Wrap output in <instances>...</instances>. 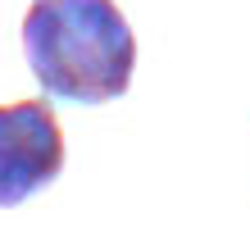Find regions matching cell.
<instances>
[{
    "mask_svg": "<svg viewBox=\"0 0 250 250\" xmlns=\"http://www.w3.org/2000/svg\"><path fill=\"white\" fill-rule=\"evenodd\" d=\"M23 60L50 100L105 105L132 86L137 37L114 0H32Z\"/></svg>",
    "mask_w": 250,
    "mask_h": 250,
    "instance_id": "1",
    "label": "cell"
},
{
    "mask_svg": "<svg viewBox=\"0 0 250 250\" xmlns=\"http://www.w3.org/2000/svg\"><path fill=\"white\" fill-rule=\"evenodd\" d=\"M64 168V127L46 100L0 105V209L23 205Z\"/></svg>",
    "mask_w": 250,
    "mask_h": 250,
    "instance_id": "2",
    "label": "cell"
}]
</instances>
